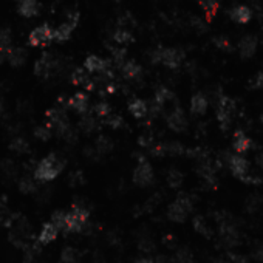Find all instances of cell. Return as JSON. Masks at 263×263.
<instances>
[{
    "instance_id": "1",
    "label": "cell",
    "mask_w": 263,
    "mask_h": 263,
    "mask_svg": "<svg viewBox=\"0 0 263 263\" xmlns=\"http://www.w3.org/2000/svg\"><path fill=\"white\" fill-rule=\"evenodd\" d=\"M65 169V160L58 153L45 155L34 167V180L39 183H50L56 180Z\"/></svg>"
},
{
    "instance_id": "2",
    "label": "cell",
    "mask_w": 263,
    "mask_h": 263,
    "mask_svg": "<svg viewBox=\"0 0 263 263\" xmlns=\"http://www.w3.org/2000/svg\"><path fill=\"white\" fill-rule=\"evenodd\" d=\"M228 166L232 172V175L238 180H242L246 184H252V186H258L263 183V177L258 174H254L251 171L249 161L243 156V155H231L228 158Z\"/></svg>"
},
{
    "instance_id": "3",
    "label": "cell",
    "mask_w": 263,
    "mask_h": 263,
    "mask_svg": "<svg viewBox=\"0 0 263 263\" xmlns=\"http://www.w3.org/2000/svg\"><path fill=\"white\" fill-rule=\"evenodd\" d=\"M90 219V212L88 209H85L84 206H73L68 212H65V222H64V228L62 232L65 234H78L82 232L88 223Z\"/></svg>"
},
{
    "instance_id": "4",
    "label": "cell",
    "mask_w": 263,
    "mask_h": 263,
    "mask_svg": "<svg viewBox=\"0 0 263 263\" xmlns=\"http://www.w3.org/2000/svg\"><path fill=\"white\" fill-rule=\"evenodd\" d=\"M194 211V200L187 194H180L169 206H167V219L174 223H184L190 212Z\"/></svg>"
},
{
    "instance_id": "5",
    "label": "cell",
    "mask_w": 263,
    "mask_h": 263,
    "mask_svg": "<svg viewBox=\"0 0 263 263\" xmlns=\"http://www.w3.org/2000/svg\"><path fill=\"white\" fill-rule=\"evenodd\" d=\"M46 119H48V126L51 127V130L61 138L68 139L73 136V129H71V124L64 109L55 107L46 110Z\"/></svg>"
},
{
    "instance_id": "6",
    "label": "cell",
    "mask_w": 263,
    "mask_h": 263,
    "mask_svg": "<svg viewBox=\"0 0 263 263\" xmlns=\"http://www.w3.org/2000/svg\"><path fill=\"white\" fill-rule=\"evenodd\" d=\"M184 51L180 48H156L152 51L150 61L153 64H161L166 68L177 70L184 61Z\"/></svg>"
},
{
    "instance_id": "7",
    "label": "cell",
    "mask_w": 263,
    "mask_h": 263,
    "mask_svg": "<svg viewBox=\"0 0 263 263\" xmlns=\"http://www.w3.org/2000/svg\"><path fill=\"white\" fill-rule=\"evenodd\" d=\"M235 115V101L225 94H220L217 101V121L220 123L222 130H228L232 124Z\"/></svg>"
},
{
    "instance_id": "8",
    "label": "cell",
    "mask_w": 263,
    "mask_h": 263,
    "mask_svg": "<svg viewBox=\"0 0 263 263\" xmlns=\"http://www.w3.org/2000/svg\"><path fill=\"white\" fill-rule=\"evenodd\" d=\"M132 180L136 186L139 187H147L155 181V172H153V167L152 164L146 160V158H139L138 164L135 166L133 169V175Z\"/></svg>"
},
{
    "instance_id": "9",
    "label": "cell",
    "mask_w": 263,
    "mask_h": 263,
    "mask_svg": "<svg viewBox=\"0 0 263 263\" xmlns=\"http://www.w3.org/2000/svg\"><path fill=\"white\" fill-rule=\"evenodd\" d=\"M220 238L226 248H235L238 243H240V234H238L237 228L234 223H231L229 215L222 214L220 219Z\"/></svg>"
},
{
    "instance_id": "10",
    "label": "cell",
    "mask_w": 263,
    "mask_h": 263,
    "mask_svg": "<svg viewBox=\"0 0 263 263\" xmlns=\"http://www.w3.org/2000/svg\"><path fill=\"white\" fill-rule=\"evenodd\" d=\"M59 67V61L51 53H43L34 64V75L40 79H50Z\"/></svg>"
},
{
    "instance_id": "11",
    "label": "cell",
    "mask_w": 263,
    "mask_h": 263,
    "mask_svg": "<svg viewBox=\"0 0 263 263\" xmlns=\"http://www.w3.org/2000/svg\"><path fill=\"white\" fill-rule=\"evenodd\" d=\"M84 70L87 71L88 75H102L107 79L113 78V71H112L110 62L99 58V56H94V55L88 56L84 61Z\"/></svg>"
},
{
    "instance_id": "12",
    "label": "cell",
    "mask_w": 263,
    "mask_h": 263,
    "mask_svg": "<svg viewBox=\"0 0 263 263\" xmlns=\"http://www.w3.org/2000/svg\"><path fill=\"white\" fill-rule=\"evenodd\" d=\"M51 40H55V30L50 25H46V23L34 28L28 36V43L31 46H42L50 43Z\"/></svg>"
},
{
    "instance_id": "13",
    "label": "cell",
    "mask_w": 263,
    "mask_h": 263,
    "mask_svg": "<svg viewBox=\"0 0 263 263\" xmlns=\"http://www.w3.org/2000/svg\"><path fill=\"white\" fill-rule=\"evenodd\" d=\"M166 123H167V127L175 133H183L187 129V118H186L183 109L178 106L174 107L169 112V115L166 116Z\"/></svg>"
},
{
    "instance_id": "14",
    "label": "cell",
    "mask_w": 263,
    "mask_h": 263,
    "mask_svg": "<svg viewBox=\"0 0 263 263\" xmlns=\"http://www.w3.org/2000/svg\"><path fill=\"white\" fill-rule=\"evenodd\" d=\"M78 22H79V13L78 11L70 13L67 22H64L62 25H59L55 30V40H58V42L68 40L70 36H71V33H73V30L78 27Z\"/></svg>"
},
{
    "instance_id": "15",
    "label": "cell",
    "mask_w": 263,
    "mask_h": 263,
    "mask_svg": "<svg viewBox=\"0 0 263 263\" xmlns=\"http://www.w3.org/2000/svg\"><path fill=\"white\" fill-rule=\"evenodd\" d=\"M65 107L84 116V115H87L88 110H90V101H88V96H87V94H85L84 91H78V93L73 94V96L67 98Z\"/></svg>"
},
{
    "instance_id": "16",
    "label": "cell",
    "mask_w": 263,
    "mask_h": 263,
    "mask_svg": "<svg viewBox=\"0 0 263 263\" xmlns=\"http://www.w3.org/2000/svg\"><path fill=\"white\" fill-rule=\"evenodd\" d=\"M177 101L175 98V94L169 90V88H166V87H160L156 91H155V96H153V107H152V112L158 113V112H163L167 104H171Z\"/></svg>"
},
{
    "instance_id": "17",
    "label": "cell",
    "mask_w": 263,
    "mask_h": 263,
    "mask_svg": "<svg viewBox=\"0 0 263 263\" xmlns=\"http://www.w3.org/2000/svg\"><path fill=\"white\" fill-rule=\"evenodd\" d=\"M238 53H240V56L243 59H251L255 51H257V46H258V40L255 36L252 34H248V36H243L240 39V42H238Z\"/></svg>"
},
{
    "instance_id": "18",
    "label": "cell",
    "mask_w": 263,
    "mask_h": 263,
    "mask_svg": "<svg viewBox=\"0 0 263 263\" xmlns=\"http://www.w3.org/2000/svg\"><path fill=\"white\" fill-rule=\"evenodd\" d=\"M58 235H59V229L51 222H46L42 225V228L37 234V243L42 246H46V245L53 243L58 238Z\"/></svg>"
},
{
    "instance_id": "19",
    "label": "cell",
    "mask_w": 263,
    "mask_h": 263,
    "mask_svg": "<svg viewBox=\"0 0 263 263\" xmlns=\"http://www.w3.org/2000/svg\"><path fill=\"white\" fill-rule=\"evenodd\" d=\"M70 79H71V84H73V85L82 87V88H85V90H88V91L94 90V87H96V82H94V81L90 78V75L87 73V71H85L84 68H76V70H73V73H71Z\"/></svg>"
},
{
    "instance_id": "20",
    "label": "cell",
    "mask_w": 263,
    "mask_h": 263,
    "mask_svg": "<svg viewBox=\"0 0 263 263\" xmlns=\"http://www.w3.org/2000/svg\"><path fill=\"white\" fill-rule=\"evenodd\" d=\"M252 146L251 138L243 132V130H235L234 133V139H232V147L235 150L237 155H242L245 152H248Z\"/></svg>"
},
{
    "instance_id": "21",
    "label": "cell",
    "mask_w": 263,
    "mask_h": 263,
    "mask_svg": "<svg viewBox=\"0 0 263 263\" xmlns=\"http://www.w3.org/2000/svg\"><path fill=\"white\" fill-rule=\"evenodd\" d=\"M121 73L127 81H139L142 78V68L135 61H126L121 67Z\"/></svg>"
},
{
    "instance_id": "22",
    "label": "cell",
    "mask_w": 263,
    "mask_h": 263,
    "mask_svg": "<svg viewBox=\"0 0 263 263\" xmlns=\"http://www.w3.org/2000/svg\"><path fill=\"white\" fill-rule=\"evenodd\" d=\"M209 101L203 93H195L192 98H190V113L195 116H203L207 112Z\"/></svg>"
},
{
    "instance_id": "23",
    "label": "cell",
    "mask_w": 263,
    "mask_h": 263,
    "mask_svg": "<svg viewBox=\"0 0 263 263\" xmlns=\"http://www.w3.org/2000/svg\"><path fill=\"white\" fill-rule=\"evenodd\" d=\"M19 14L22 17H27V19H31V17H36L40 11V4L37 0H20L19 2Z\"/></svg>"
},
{
    "instance_id": "24",
    "label": "cell",
    "mask_w": 263,
    "mask_h": 263,
    "mask_svg": "<svg viewBox=\"0 0 263 263\" xmlns=\"http://www.w3.org/2000/svg\"><path fill=\"white\" fill-rule=\"evenodd\" d=\"M129 113L135 118V119H144L149 115V106L144 99H132L127 106Z\"/></svg>"
},
{
    "instance_id": "25",
    "label": "cell",
    "mask_w": 263,
    "mask_h": 263,
    "mask_svg": "<svg viewBox=\"0 0 263 263\" xmlns=\"http://www.w3.org/2000/svg\"><path fill=\"white\" fill-rule=\"evenodd\" d=\"M229 16L235 23H242V25H245V23H248L252 19V11L246 5H237L229 11Z\"/></svg>"
},
{
    "instance_id": "26",
    "label": "cell",
    "mask_w": 263,
    "mask_h": 263,
    "mask_svg": "<svg viewBox=\"0 0 263 263\" xmlns=\"http://www.w3.org/2000/svg\"><path fill=\"white\" fill-rule=\"evenodd\" d=\"M27 58H28V53L23 48H20V46H16V48H10L7 61L13 67H22L23 64L27 62Z\"/></svg>"
},
{
    "instance_id": "27",
    "label": "cell",
    "mask_w": 263,
    "mask_h": 263,
    "mask_svg": "<svg viewBox=\"0 0 263 263\" xmlns=\"http://www.w3.org/2000/svg\"><path fill=\"white\" fill-rule=\"evenodd\" d=\"M192 225H194V229L197 234L203 235L204 238H211L212 237V228L211 225L207 223V220L203 217V215H195L194 220H192Z\"/></svg>"
},
{
    "instance_id": "28",
    "label": "cell",
    "mask_w": 263,
    "mask_h": 263,
    "mask_svg": "<svg viewBox=\"0 0 263 263\" xmlns=\"http://www.w3.org/2000/svg\"><path fill=\"white\" fill-rule=\"evenodd\" d=\"M166 181L169 184L171 189H180L183 181H184V177H183V172H180L178 169H169L167 172V177H166Z\"/></svg>"
},
{
    "instance_id": "29",
    "label": "cell",
    "mask_w": 263,
    "mask_h": 263,
    "mask_svg": "<svg viewBox=\"0 0 263 263\" xmlns=\"http://www.w3.org/2000/svg\"><path fill=\"white\" fill-rule=\"evenodd\" d=\"M172 261L174 263H194L195 258H194V254L190 249L187 248H180L175 251L174 257H172Z\"/></svg>"
},
{
    "instance_id": "30",
    "label": "cell",
    "mask_w": 263,
    "mask_h": 263,
    "mask_svg": "<svg viewBox=\"0 0 263 263\" xmlns=\"http://www.w3.org/2000/svg\"><path fill=\"white\" fill-rule=\"evenodd\" d=\"M133 40V34L130 33L129 28H118L113 33V42H116L118 45H127Z\"/></svg>"
},
{
    "instance_id": "31",
    "label": "cell",
    "mask_w": 263,
    "mask_h": 263,
    "mask_svg": "<svg viewBox=\"0 0 263 263\" xmlns=\"http://www.w3.org/2000/svg\"><path fill=\"white\" fill-rule=\"evenodd\" d=\"M98 123H96V118L94 116H91V115H84V118L81 119V123H79V129L84 132V133H93L94 130H96V126Z\"/></svg>"
},
{
    "instance_id": "32",
    "label": "cell",
    "mask_w": 263,
    "mask_h": 263,
    "mask_svg": "<svg viewBox=\"0 0 263 263\" xmlns=\"http://www.w3.org/2000/svg\"><path fill=\"white\" fill-rule=\"evenodd\" d=\"M113 149V144L109 136H99L96 139V142H94V150H96L98 155H104V153H109L110 150Z\"/></svg>"
},
{
    "instance_id": "33",
    "label": "cell",
    "mask_w": 263,
    "mask_h": 263,
    "mask_svg": "<svg viewBox=\"0 0 263 263\" xmlns=\"http://www.w3.org/2000/svg\"><path fill=\"white\" fill-rule=\"evenodd\" d=\"M10 149L16 153H28L30 152V144L27 139H23L22 136H16L11 144H10Z\"/></svg>"
},
{
    "instance_id": "34",
    "label": "cell",
    "mask_w": 263,
    "mask_h": 263,
    "mask_svg": "<svg viewBox=\"0 0 263 263\" xmlns=\"http://www.w3.org/2000/svg\"><path fill=\"white\" fill-rule=\"evenodd\" d=\"M112 113H113L112 112V107L106 101H101V102H98L96 106L93 107V116L94 118H99L101 121H102V119H106L107 116H110Z\"/></svg>"
},
{
    "instance_id": "35",
    "label": "cell",
    "mask_w": 263,
    "mask_h": 263,
    "mask_svg": "<svg viewBox=\"0 0 263 263\" xmlns=\"http://www.w3.org/2000/svg\"><path fill=\"white\" fill-rule=\"evenodd\" d=\"M19 190L22 194H25V195H30V194H34L36 190H37V186H36V181L28 178V177H23L20 181H19Z\"/></svg>"
},
{
    "instance_id": "36",
    "label": "cell",
    "mask_w": 263,
    "mask_h": 263,
    "mask_svg": "<svg viewBox=\"0 0 263 263\" xmlns=\"http://www.w3.org/2000/svg\"><path fill=\"white\" fill-rule=\"evenodd\" d=\"M59 263H79V254L75 248H64L61 252V261Z\"/></svg>"
},
{
    "instance_id": "37",
    "label": "cell",
    "mask_w": 263,
    "mask_h": 263,
    "mask_svg": "<svg viewBox=\"0 0 263 263\" xmlns=\"http://www.w3.org/2000/svg\"><path fill=\"white\" fill-rule=\"evenodd\" d=\"M101 123L106 124V126H109V127L113 129V130H118V129H121V127L126 126L123 116H119V115H116V113H112L110 116H107L106 119H102Z\"/></svg>"
},
{
    "instance_id": "38",
    "label": "cell",
    "mask_w": 263,
    "mask_h": 263,
    "mask_svg": "<svg viewBox=\"0 0 263 263\" xmlns=\"http://www.w3.org/2000/svg\"><path fill=\"white\" fill-rule=\"evenodd\" d=\"M197 2L200 4V7L203 8V11L209 17L217 14V11H219V2H217V0H197Z\"/></svg>"
},
{
    "instance_id": "39",
    "label": "cell",
    "mask_w": 263,
    "mask_h": 263,
    "mask_svg": "<svg viewBox=\"0 0 263 263\" xmlns=\"http://www.w3.org/2000/svg\"><path fill=\"white\" fill-rule=\"evenodd\" d=\"M53 135V130L48 124H42L34 129V136L40 141H48Z\"/></svg>"
},
{
    "instance_id": "40",
    "label": "cell",
    "mask_w": 263,
    "mask_h": 263,
    "mask_svg": "<svg viewBox=\"0 0 263 263\" xmlns=\"http://www.w3.org/2000/svg\"><path fill=\"white\" fill-rule=\"evenodd\" d=\"M214 45L217 46L219 50H222V51H226V53H229V51H232L234 48H232V43H231V40L228 39V37H225V36H217V37H214Z\"/></svg>"
},
{
    "instance_id": "41",
    "label": "cell",
    "mask_w": 263,
    "mask_h": 263,
    "mask_svg": "<svg viewBox=\"0 0 263 263\" xmlns=\"http://www.w3.org/2000/svg\"><path fill=\"white\" fill-rule=\"evenodd\" d=\"M110 51H112L113 61L118 67H121L126 62V56H127L126 48H116V46H110Z\"/></svg>"
},
{
    "instance_id": "42",
    "label": "cell",
    "mask_w": 263,
    "mask_h": 263,
    "mask_svg": "<svg viewBox=\"0 0 263 263\" xmlns=\"http://www.w3.org/2000/svg\"><path fill=\"white\" fill-rule=\"evenodd\" d=\"M58 229H59V232L62 231V228H64V222H65V212L64 211H56L53 215H51V220H50Z\"/></svg>"
},
{
    "instance_id": "43",
    "label": "cell",
    "mask_w": 263,
    "mask_h": 263,
    "mask_svg": "<svg viewBox=\"0 0 263 263\" xmlns=\"http://www.w3.org/2000/svg\"><path fill=\"white\" fill-rule=\"evenodd\" d=\"M190 25H192L197 30V33H200V34H203V33L207 31V23L203 19H200V17H195L194 16L192 19H190Z\"/></svg>"
},
{
    "instance_id": "44",
    "label": "cell",
    "mask_w": 263,
    "mask_h": 263,
    "mask_svg": "<svg viewBox=\"0 0 263 263\" xmlns=\"http://www.w3.org/2000/svg\"><path fill=\"white\" fill-rule=\"evenodd\" d=\"M249 87L251 88H257V90H263V70L258 71V73L251 79Z\"/></svg>"
},
{
    "instance_id": "45",
    "label": "cell",
    "mask_w": 263,
    "mask_h": 263,
    "mask_svg": "<svg viewBox=\"0 0 263 263\" xmlns=\"http://www.w3.org/2000/svg\"><path fill=\"white\" fill-rule=\"evenodd\" d=\"M229 258L232 263H249V258L246 255H242V254H234L231 252L229 254Z\"/></svg>"
},
{
    "instance_id": "46",
    "label": "cell",
    "mask_w": 263,
    "mask_h": 263,
    "mask_svg": "<svg viewBox=\"0 0 263 263\" xmlns=\"http://www.w3.org/2000/svg\"><path fill=\"white\" fill-rule=\"evenodd\" d=\"M254 258L258 260L260 263H263V245H260V246L254 251Z\"/></svg>"
},
{
    "instance_id": "47",
    "label": "cell",
    "mask_w": 263,
    "mask_h": 263,
    "mask_svg": "<svg viewBox=\"0 0 263 263\" xmlns=\"http://www.w3.org/2000/svg\"><path fill=\"white\" fill-rule=\"evenodd\" d=\"M163 242H164L166 246H169V248H174V245L177 243V240H175V238H174L172 235H166Z\"/></svg>"
},
{
    "instance_id": "48",
    "label": "cell",
    "mask_w": 263,
    "mask_h": 263,
    "mask_svg": "<svg viewBox=\"0 0 263 263\" xmlns=\"http://www.w3.org/2000/svg\"><path fill=\"white\" fill-rule=\"evenodd\" d=\"M255 161H257V166L263 169V152H258V153L255 155Z\"/></svg>"
},
{
    "instance_id": "49",
    "label": "cell",
    "mask_w": 263,
    "mask_h": 263,
    "mask_svg": "<svg viewBox=\"0 0 263 263\" xmlns=\"http://www.w3.org/2000/svg\"><path fill=\"white\" fill-rule=\"evenodd\" d=\"M214 263H232V261H231L229 254H228V255H225V257H220V258H217V260H214Z\"/></svg>"
},
{
    "instance_id": "50",
    "label": "cell",
    "mask_w": 263,
    "mask_h": 263,
    "mask_svg": "<svg viewBox=\"0 0 263 263\" xmlns=\"http://www.w3.org/2000/svg\"><path fill=\"white\" fill-rule=\"evenodd\" d=\"M155 263H169V258H167L166 255H158L156 258H153Z\"/></svg>"
},
{
    "instance_id": "51",
    "label": "cell",
    "mask_w": 263,
    "mask_h": 263,
    "mask_svg": "<svg viewBox=\"0 0 263 263\" xmlns=\"http://www.w3.org/2000/svg\"><path fill=\"white\" fill-rule=\"evenodd\" d=\"M136 263H155L152 257H141L136 260Z\"/></svg>"
},
{
    "instance_id": "52",
    "label": "cell",
    "mask_w": 263,
    "mask_h": 263,
    "mask_svg": "<svg viewBox=\"0 0 263 263\" xmlns=\"http://www.w3.org/2000/svg\"><path fill=\"white\" fill-rule=\"evenodd\" d=\"M5 113V104H4V98L0 96V116Z\"/></svg>"
},
{
    "instance_id": "53",
    "label": "cell",
    "mask_w": 263,
    "mask_h": 263,
    "mask_svg": "<svg viewBox=\"0 0 263 263\" xmlns=\"http://www.w3.org/2000/svg\"><path fill=\"white\" fill-rule=\"evenodd\" d=\"M115 2H121V0H115Z\"/></svg>"
},
{
    "instance_id": "54",
    "label": "cell",
    "mask_w": 263,
    "mask_h": 263,
    "mask_svg": "<svg viewBox=\"0 0 263 263\" xmlns=\"http://www.w3.org/2000/svg\"><path fill=\"white\" fill-rule=\"evenodd\" d=\"M261 31H263V27H261Z\"/></svg>"
}]
</instances>
